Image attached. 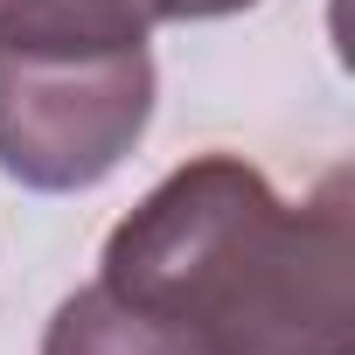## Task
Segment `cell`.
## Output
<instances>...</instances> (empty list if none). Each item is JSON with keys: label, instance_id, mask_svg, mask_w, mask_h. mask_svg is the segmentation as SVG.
I'll return each instance as SVG.
<instances>
[{"label": "cell", "instance_id": "1", "mask_svg": "<svg viewBox=\"0 0 355 355\" xmlns=\"http://www.w3.org/2000/svg\"><path fill=\"white\" fill-rule=\"evenodd\" d=\"M98 279L202 355H355L348 174L286 202L237 153H202L119 216Z\"/></svg>", "mask_w": 355, "mask_h": 355}, {"label": "cell", "instance_id": "2", "mask_svg": "<svg viewBox=\"0 0 355 355\" xmlns=\"http://www.w3.org/2000/svg\"><path fill=\"white\" fill-rule=\"evenodd\" d=\"M153 56L125 49H0V174L35 196H77L139 146Z\"/></svg>", "mask_w": 355, "mask_h": 355}, {"label": "cell", "instance_id": "3", "mask_svg": "<svg viewBox=\"0 0 355 355\" xmlns=\"http://www.w3.org/2000/svg\"><path fill=\"white\" fill-rule=\"evenodd\" d=\"M42 355H202V348L174 327V320L119 300L98 279V286H84V293H70L56 306V320L42 334Z\"/></svg>", "mask_w": 355, "mask_h": 355}, {"label": "cell", "instance_id": "4", "mask_svg": "<svg viewBox=\"0 0 355 355\" xmlns=\"http://www.w3.org/2000/svg\"><path fill=\"white\" fill-rule=\"evenodd\" d=\"M146 35V0H0V49H125Z\"/></svg>", "mask_w": 355, "mask_h": 355}, {"label": "cell", "instance_id": "5", "mask_svg": "<svg viewBox=\"0 0 355 355\" xmlns=\"http://www.w3.org/2000/svg\"><path fill=\"white\" fill-rule=\"evenodd\" d=\"M258 0H146L153 21H223V15H244Z\"/></svg>", "mask_w": 355, "mask_h": 355}]
</instances>
